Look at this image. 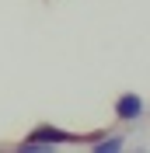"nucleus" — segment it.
Instances as JSON below:
<instances>
[{"instance_id":"nucleus-1","label":"nucleus","mask_w":150,"mask_h":153,"mask_svg":"<svg viewBox=\"0 0 150 153\" xmlns=\"http://www.w3.org/2000/svg\"><path fill=\"white\" fill-rule=\"evenodd\" d=\"M140 111H143V101H140L136 94H122L119 101H115V115H119L122 122H136Z\"/></svg>"},{"instance_id":"nucleus-2","label":"nucleus","mask_w":150,"mask_h":153,"mask_svg":"<svg viewBox=\"0 0 150 153\" xmlns=\"http://www.w3.org/2000/svg\"><path fill=\"white\" fill-rule=\"evenodd\" d=\"M70 136L59 132V129H49V125H42V129H35L32 132V143H66Z\"/></svg>"},{"instance_id":"nucleus-3","label":"nucleus","mask_w":150,"mask_h":153,"mask_svg":"<svg viewBox=\"0 0 150 153\" xmlns=\"http://www.w3.org/2000/svg\"><path fill=\"white\" fill-rule=\"evenodd\" d=\"M119 146H122V139H119V136H112V139H101L94 150H98V153H115Z\"/></svg>"}]
</instances>
